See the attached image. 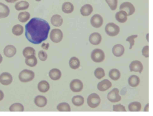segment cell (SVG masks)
<instances>
[{"instance_id":"obj_1","label":"cell","mask_w":153,"mask_h":116,"mask_svg":"<svg viewBox=\"0 0 153 116\" xmlns=\"http://www.w3.org/2000/svg\"><path fill=\"white\" fill-rule=\"evenodd\" d=\"M50 29L47 21L39 18H33L25 25V36L31 43L39 44L47 39Z\"/></svg>"},{"instance_id":"obj_2","label":"cell","mask_w":153,"mask_h":116,"mask_svg":"<svg viewBox=\"0 0 153 116\" xmlns=\"http://www.w3.org/2000/svg\"><path fill=\"white\" fill-rule=\"evenodd\" d=\"M35 77L34 73L32 71L25 69L19 73V78L20 81L26 83L32 81Z\"/></svg>"},{"instance_id":"obj_3","label":"cell","mask_w":153,"mask_h":116,"mask_svg":"<svg viewBox=\"0 0 153 116\" xmlns=\"http://www.w3.org/2000/svg\"><path fill=\"white\" fill-rule=\"evenodd\" d=\"M100 102L101 99L100 96L95 93H92L89 95L87 100L88 105L92 108L97 107Z\"/></svg>"},{"instance_id":"obj_4","label":"cell","mask_w":153,"mask_h":116,"mask_svg":"<svg viewBox=\"0 0 153 116\" xmlns=\"http://www.w3.org/2000/svg\"><path fill=\"white\" fill-rule=\"evenodd\" d=\"M105 55L104 52L100 49H95L91 52V58L95 62H100L104 60Z\"/></svg>"},{"instance_id":"obj_5","label":"cell","mask_w":153,"mask_h":116,"mask_svg":"<svg viewBox=\"0 0 153 116\" xmlns=\"http://www.w3.org/2000/svg\"><path fill=\"white\" fill-rule=\"evenodd\" d=\"M106 33L109 36H115L117 35L120 32L119 27L114 23L112 22L107 24L105 28Z\"/></svg>"},{"instance_id":"obj_6","label":"cell","mask_w":153,"mask_h":116,"mask_svg":"<svg viewBox=\"0 0 153 116\" xmlns=\"http://www.w3.org/2000/svg\"><path fill=\"white\" fill-rule=\"evenodd\" d=\"M63 33L60 29L57 28L53 29L50 33V37L51 40L54 43H58L62 40Z\"/></svg>"},{"instance_id":"obj_7","label":"cell","mask_w":153,"mask_h":116,"mask_svg":"<svg viewBox=\"0 0 153 116\" xmlns=\"http://www.w3.org/2000/svg\"><path fill=\"white\" fill-rule=\"evenodd\" d=\"M119 90L117 88H114L109 92L107 96L108 100L112 103H115L120 101L121 97L119 94Z\"/></svg>"},{"instance_id":"obj_8","label":"cell","mask_w":153,"mask_h":116,"mask_svg":"<svg viewBox=\"0 0 153 116\" xmlns=\"http://www.w3.org/2000/svg\"><path fill=\"white\" fill-rule=\"evenodd\" d=\"M120 10L125 11L128 16H130L133 14L135 9L134 5L130 2H125L122 3L120 7Z\"/></svg>"},{"instance_id":"obj_9","label":"cell","mask_w":153,"mask_h":116,"mask_svg":"<svg viewBox=\"0 0 153 116\" xmlns=\"http://www.w3.org/2000/svg\"><path fill=\"white\" fill-rule=\"evenodd\" d=\"M70 88L74 92H79L81 91L83 88V83L80 80L74 79L70 83Z\"/></svg>"},{"instance_id":"obj_10","label":"cell","mask_w":153,"mask_h":116,"mask_svg":"<svg viewBox=\"0 0 153 116\" xmlns=\"http://www.w3.org/2000/svg\"><path fill=\"white\" fill-rule=\"evenodd\" d=\"M13 81L11 74L7 72H4L0 75V83L3 85L7 86L10 84Z\"/></svg>"},{"instance_id":"obj_11","label":"cell","mask_w":153,"mask_h":116,"mask_svg":"<svg viewBox=\"0 0 153 116\" xmlns=\"http://www.w3.org/2000/svg\"><path fill=\"white\" fill-rule=\"evenodd\" d=\"M90 22L93 27L96 28H100L102 24L103 18L99 14H95L91 17Z\"/></svg>"},{"instance_id":"obj_12","label":"cell","mask_w":153,"mask_h":116,"mask_svg":"<svg viewBox=\"0 0 153 116\" xmlns=\"http://www.w3.org/2000/svg\"><path fill=\"white\" fill-rule=\"evenodd\" d=\"M130 71L139 72L141 73L143 69V66L142 63L138 60L132 61L129 65Z\"/></svg>"},{"instance_id":"obj_13","label":"cell","mask_w":153,"mask_h":116,"mask_svg":"<svg viewBox=\"0 0 153 116\" xmlns=\"http://www.w3.org/2000/svg\"><path fill=\"white\" fill-rule=\"evenodd\" d=\"M16 52V47L11 45L6 46L3 50V53L5 56L9 58L13 57Z\"/></svg>"},{"instance_id":"obj_14","label":"cell","mask_w":153,"mask_h":116,"mask_svg":"<svg viewBox=\"0 0 153 116\" xmlns=\"http://www.w3.org/2000/svg\"><path fill=\"white\" fill-rule=\"evenodd\" d=\"M111 86L112 83L109 80L104 79L98 83L97 87L99 91H104L111 87Z\"/></svg>"},{"instance_id":"obj_15","label":"cell","mask_w":153,"mask_h":116,"mask_svg":"<svg viewBox=\"0 0 153 116\" xmlns=\"http://www.w3.org/2000/svg\"><path fill=\"white\" fill-rule=\"evenodd\" d=\"M89 40L91 44L95 45H97L101 42L102 36L99 33L94 32L90 35Z\"/></svg>"},{"instance_id":"obj_16","label":"cell","mask_w":153,"mask_h":116,"mask_svg":"<svg viewBox=\"0 0 153 116\" xmlns=\"http://www.w3.org/2000/svg\"><path fill=\"white\" fill-rule=\"evenodd\" d=\"M34 102L36 106L40 107H42L46 105L47 100L45 97L38 95L35 98Z\"/></svg>"},{"instance_id":"obj_17","label":"cell","mask_w":153,"mask_h":116,"mask_svg":"<svg viewBox=\"0 0 153 116\" xmlns=\"http://www.w3.org/2000/svg\"><path fill=\"white\" fill-rule=\"evenodd\" d=\"M10 10L8 6L0 2V19L7 17L9 15Z\"/></svg>"},{"instance_id":"obj_18","label":"cell","mask_w":153,"mask_h":116,"mask_svg":"<svg viewBox=\"0 0 153 116\" xmlns=\"http://www.w3.org/2000/svg\"><path fill=\"white\" fill-rule=\"evenodd\" d=\"M124 48L121 44H117L114 45L112 50L113 54L117 57H120L122 56L124 52Z\"/></svg>"},{"instance_id":"obj_19","label":"cell","mask_w":153,"mask_h":116,"mask_svg":"<svg viewBox=\"0 0 153 116\" xmlns=\"http://www.w3.org/2000/svg\"><path fill=\"white\" fill-rule=\"evenodd\" d=\"M51 22L53 26L59 27L62 25L63 20L61 16L58 14H55L53 15L51 17Z\"/></svg>"},{"instance_id":"obj_20","label":"cell","mask_w":153,"mask_h":116,"mask_svg":"<svg viewBox=\"0 0 153 116\" xmlns=\"http://www.w3.org/2000/svg\"><path fill=\"white\" fill-rule=\"evenodd\" d=\"M93 10L92 6L90 4H86L82 7L80 10L81 14L84 16L90 15Z\"/></svg>"},{"instance_id":"obj_21","label":"cell","mask_w":153,"mask_h":116,"mask_svg":"<svg viewBox=\"0 0 153 116\" xmlns=\"http://www.w3.org/2000/svg\"><path fill=\"white\" fill-rule=\"evenodd\" d=\"M49 75L52 80H56L60 78L61 76V72L59 69L54 68L50 71Z\"/></svg>"},{"instance_id":"obj_22","label":"cell","mask_w":153,"mask_h":116,"mask_svg":"<svg viewBox=\"0 0 153 116\" xmlns=\"http://www.w3.org/2000/svg\"><path fill=\"white\" fill-rule=\"evenodd\" d=\"M127 14L124 10H120L117 12L115 15L116 20L119 22H125L127 19Z\"/></svg>"},{"instance_id":"obj_23","label":"cell","mask_w":153,"mask_h":116,"mask_svg":"<svg viewBox=\"0 0 153 116\" xmlns=\"http://www.w3.org/2000/svg\"><path fill=\"white\" fill-rule=\"evenodd\" d=\"M38 88L39 90L43 93L47 92L49 89L50 85L48 83L46 80L40 81L38 84Z\"/></svg>"},{"instance_id":"obj_24","label":"cell","mask_w":153,"mask_h":116,"mask_svg":"<svg viewBox=\"0 0 153 116\" xmlns=\"http://www.w3.org/2000/svg\"><path fill=\"white\" fill-rule=\"evenodd\" d=\"M62 11L66 13H70L74 10V6L73 4L69 2L64 3L62 6Z\"/></svg>"},{"instance_id":"obj_25","label":"cell","mask_w":153,"mask_h":116,"mask_svg":"<svg viewBox=\"0 0 153 116\" xmlns=\"http://www.w3.org/2000/svg\"><path fill=\"white\" fill-rule=\"evenodd\" d=\"M29 6L28 2L25 1H20L16 3L15 5V9L18 11L27 9Z\"/></svg>"},{"instance_id":"obj_26","label":"cell","mask_w":153,"mask_h":116,"mask_svg":"<svg viewBox=\"0 0 153 116\" xmlns=\"http://www.w3.org/2000/svg\"><path fill=\"white\" fill-rule=\"evenodd\" d=\"M25 63L28 66L33 67L36 65L37 63V60L35 55H31L26 58Z\"/></svg>"},{"instance_id":"obj_27","label":"cell","mask_w":153,"mask_h":116,"mask_svg":"<svg viewBox=\"0 0 153 116\" xmlns=\"http://www.w3.org/2000/svg\"><path fill=\"white\" fill-rule=\"evenodd\" d=\"M140 79L136 75H132L128 78V83L129 85L132 87L137 86L139 84Z\"/></svg>"},{"instance_id":"obj_28","label":"cell","mask_w":153,"mask_h":116,"mask_svg":"<svg viewBox=\"0 0 153 116\" xmlns=\"http://www.w3.org/2000/svg\"><path fill=\"white\" fill-rule=\"evenodd\" d=\"M69 65L72 69H76L79 67L80 62L79 59L76 57H72L69 60Z\"/></svg>"},{"instance_id":"obj_29","label":"cell","mask_w":153,"mask_h":116,"mask_svg":"<svg viewBox=\"0 0 153 116\" xmlns=\"http://www.w3.org/2000/svg\"><path fill=\"white\" fill-rule=\"evenodd\" d=\"M141 108V104L138 102H134L130 103L128 106L129 110L131 112H138Z\"/></svg>"},{"instance_id":"obj_30","label":"cell","mask_w":153,"mask_h":116,"mask_svg":"<svg viewBox=\"0 0 153 116\" xmlns=\"http://www.w3.org/2000/svg\"><path fill=\"white\" fill-rule=\"evenodd\" d=\"M72 101L74 105L77 106H80L84 103V98L80 95L75 96L72 98Z\"/></svg>"},{"instance_id":"obj_31","label":"cell","mask_w":153,"mask_h":116,"mask_svg":"<svg viewBox=\"0 0 153 116\" xmlns=\"http://www.w3.org/2000/svg\"><path fill=\"white\" fill-rule=\"evenodd\" d=\"M109 77L114 80H118L120 76V73L117 69L114 68L111 69L109 73Z\"/></svg>"},{"instance_id":"obj_32","label":"cell","mask_w":153,"mask_h":116,"mask_svg":"<svg viewBox=\"0 0 153 116\" xmlns=\"http://www.w3.org/2000/svg\"><path fill=\"white\" fill-rule=\"evenodd\" d=\"M24 31L23 27L20 24H16L14 25L12 29L13 33L16 36H19L21 35Z\"/></svg>"},{"instance_id":"obj_33","label":"cell","mask_w":153,"mask_h":116,"mask_svg":"<svg viewBox=\"0 0 153 116\" xmlns=\"http://www.w3.org/2000/svg\"><path fill=\"white\" fill-rule=\"evenodd\" d=\"M30 14L27 11L20 12L18 15V19L20 22L24 23L26 22L29 19Z\"/></svg>"},{"instance_id":"obj_34","label":"cell","mask_w":153,"mask_h":116,"mask_svg":"<svg viewBox=\"0 0 153 116\" xmlns=\"http://www.w3.org/2000/svg\"><path fill=\"white\" fill-rule=\"evenodd\" d=\"M23 105L19 103H15L11 105L9 108L10 112H23L24 111Z\"/></svg>"},{"instance_id":"obj_35","label":"cell","mask_w":153,"mask_h":116,"mask_svg":"<svg viewBox=\"0 0 153 116\" xmlns=\"http://www.w3.org/2000/svg\"><path fill=\"white\" fill-rule=\"evenodd\" d=\"M22 53L24 56L26 58L31 55H35L36 51L33 48L30 47H27L24 49Z\"/></svg>"},{"instance_id":"obj_36","label":"cell","mask_w":153,"mask_h":116,"mask_svg":"<svg viewBox=\"0 0 153 116\" xmlns=\"http://www.w3.org/2000/svg\"><path fill=\"white\" fill-rule=\"evenodd\" d=\"M57 110L60 112H70L71 107L69 105L65 102L62 103L57 106Z\"/></svg>"},{"instance_id":"obj_37","label":"cell","mask_w":153,"mask_h":116,"mask_svg":"<svg viewBox=\"0 0 153 116\" xmlns=\"http://www.w3.org/2000/svg\"><path fill=\"white\" fill-rule=\"evenodd\" d=\"M94 74L97 78L100 79L105 76V73L103 69L101 68H98L95 70Z\"/></svg>"},{"instance_id":"obj_38","label":"cell","mask_w":153,"mask_h":116,"mask_svg":"<svg viewBox=\"0 0 153 116\" xmlns=\"http://www.w3.org/2000/svg\"><path fill=\"white\" fill-rule=\"evenodd\" d=\"M105 1L112 10H115L117 4V0H105Z\"/></svg>"},{"instance_id":"obj_39","label":"cell","mask_w":153,"mask_h":116,"mask_svg":"<svg viewBox=\"0 0 153 116\" xmlns=\"http://www.w3.org/2000/svg\"><path fill=\"white\" fill-rule=\"evenodd\" d=\"M113 111L115 112H126L125 107L121 104L114 105Z\"/></svg>"},{"instance_id":"obj_40","label":"cell","mask_w":153,"mask_h":116,"mask_svg":"<svg viewBox=\"0 0 153 116\" xmlns=\"http://www.w3.org/2000/svg\"><path fill=\"white\" fill-rule=\"evenodd\" d=\"M137 37L136 35H133L128 36L126 39V41L128 42L130 44V49H131L134 44V39Z\"/></svg>"},{"instance_id":"obj_41","label":"cell","mask_w":153,"mask_h":116,"mask_svg":"<svg viewBox=\"0 0 153 116\" xmlns=\"http://www.w3.org/2000/svg\"><path fill=\"white\" fill-rule=\"evenodd\" d=\"M38 55L39 59L43 61H45L48 57L47 54L46 52L43 50H41L39 51Z\"/></svg>"},{"instance_id":"obj_42","label":"cell","mask_w":153,"mask_h":116,"mask_svg":"<svg viewBox=\"0 0 153 116\" xmlns=\"http://www.w3.org/2000/svg\"><path fill=\"white\" fill-rule=\"evenodd\" d=\"M143 55L146 57H149V46L146 45L144 47L142 50Z\"/></svg>"},{"instance_id":"obj_43","label":"cell","mask_w":153,"mask_h":116,"mask_svg":"<svg viewBox=\"0 0 153 116\" xmlns=\"http://www.w3.org/2000/svg\"><path fill=\"white\" fill-rule=\"evenodd\" d=\"M49 44L48 43H43L42 45V47L44 49L47 50L48 49L49 47Z\"/></svg>"},{"instance_id":"obj_44","label":"cell","mask_w":153,"mask_h":116,"mask_svg":"<svg viewBox=\"0 0 153 116\" xmlns=\"http://www.w3.org/2000/svg\"><path fill=\"white\" fill-rule=\"evenodd\" d=\"M4 97V94L3 92L0 90V101L2 100Z\"/></svg>"},{"instance_id":"obj_45","label":"cell","mask_w":153,"mask_h":116,"mask_svg":"<svg viewBox=\"0 0 153 116\" xmlns=\"http://www.w3.org/2000/svg\"><path fill=\"white\" fill-rule=\"evenodd\" d=\"M6 2L9 3H13L18 0H4Z\"/></svg>"},{"instance_id":"obj_46","label":"cell","mask_w":153,"mask_h":116,"mask_svg":"<svg viewBox=\"0 0 153 116\" xmlns=\"http://www.w3.org/2000/svg\"><path fill=\"white\" fill-rule=\"evenodd\" d=\"M149 111V103H147L146 106L144 109V111L147 112Z\"/></svg>"},{"instance_id":"obj_47","label":"cell","mask_w":153,"mask_h":116,"mask_svg":"<svg viewBox=\"0 0 153 116\" xmlns=\"http://www.w3.org/2000/svg\"><path fill=\"white\" fill-rule=\"evenodd\" d=\"M2 60L3 57L1 54H0V64L2 62Z\"/></svg>"},{"instance_id":"obj_48","label":"cell","mask_w":153,"mask_h":116,"mask_svg":"<svg viewBox=\"0 0 153 116\" xmlns=\"http://www.w3.org/2000/svg\"><path fill=\"white\" fill-rule=\"evenodd\" d=\"M35 0L37 1H40L41 0Z\"/></svg>"}]
</instances>
